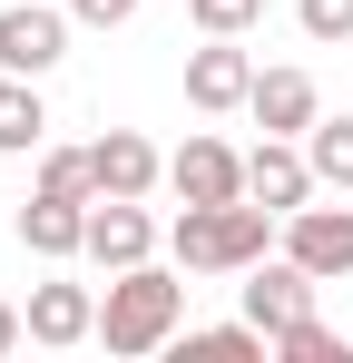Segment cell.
Listing matches in <instances>:
<instances>
[{
    "mask_svg": "<svg viewBox=\"0 0 353 363\" xmlns=\"http://www.w3.org/2000/svg\"><path fill=\"white\" fill-rule=\"evenodd\" d=\"M176 334H186V265H118L99 295V344L138 363V354H167Z\"/></svg>",
    "mask_w": 353,
    "mask_h": 363,
    "instance_id": "1",
    "label": "cell"
},
{
    "mask_svg": "<svg viewBox=\"0 0 353 363\" xmlns=\"http://www.w3.org/2000/svg\"><path fill=\"white\" fill-rule=\"evenodd\" d=\"M275 236H285V216L265 196H226V206H176L167 255L186 275H245L255 255H275Z\"/></svg>",
    "mask_w": 353,
    "mask_h": 363,
    "instance_id": "2",
    "label": "cell"
},
{
    "mask_svg": "<svg viewBox=\"0 0 353 363\" xmlns=\"http://www.w3.org/2000/svg\"><path fill=\"white\" fill-rule=\"evenodd\" d=\"M69 30H79V20L50 10V0H10V10H0V69H10V79H50V69L69 60Z\"/></svg>",
    "mask_w": 353,
    "mask_h": 363,
    "instance_id": "3",
    "label": "cell"
},
{
    "mask_svg": "<svg viewBox=\"0 0 353 363\" xmlns=\"http://www.w3.org/2000/svg\"><path fill=\"white\" fill-rule=\"evenodd\" d=\"M255 99V60H245V40H206V50H186V108L196 118H235Z\"/></svg>",
    "mask_w": 353,
    "mask_h": 363,
    "instance_id": "4",
    "label": "cell"
},
{
    "mask_svg": "<svg viewBox=\"0 0 353 363\" xmlns=\"http://www.w3.org/2000/svg\"><path fill=\"white\" fill-rule=\"evenodd\" d=\"M304 265V275H324V285H344L353 275V206H294L285 216V236H275Z\"/></svg>",
    "mask_w": 353,
    "mask_h": 363,
    "instance_id": "5",
    "label": "cell"
},
{
    "mask_svg": "<svg viewBox=\"0 0 353 363\" xmlns=\"http://www.w3.org/2000/svg\"><path fill=\"white\" fill-rule=\"evenodd\" d=\"M314 295H324V275H304V265H294L285 245H275V255H255V265H245V314H255V324H265V334H285L294 314H314Z\"/></svg>",
    "mask_w": 353,
    "mask_h": 363,
    "instance_id": "6",
    "label": "cell"
},
{
    "mask_svg": "<svg viewBox=\"0 0 353 363\" xmlns=\"http://www.w3.org/2000/svg\"><path fill=\"white\" fill-rule=\"evenodd\" d=\"M167 186H176V206H226V196H245V157H235L226 138L196 128V138L167 157Z\"/></svg>",
    "mask_w": 353,
    "mask_h": 363,
    "instance_id": "7",
    "label": "cell"
},
{
    "mask_svg": "<svg viewBox=\"0 0 353 363\" xmlns=\"http://www.w3.org/2000/svg\"><path fill=\"white\" fill-rule=\"evenodd\" d=\"M245 196H265L275 216H294V206H314V196H324V177H314L304 138H265V147H245Z\"/></svg>",
    "mask_w": 353,
    "mask_h": 363,
    "instance_id": "8",
    "label": "cell"
},
{
    "mask_svg": "<svg viewBox=\"0 0 353 363\" xmlns=\"http://www.w3.org/2000/svg\"><path fill=\"white\" fill-rule=\"evenodd\" d=\"M157 255V216H147V196H99L89 206V265H147Z\"/></svg>",
    "mask_w": 353,
    "mask_h": 363,
    "instance_id": "9",
    "label": "cell"
},
{
    "mask_svg": "<svg viewBox=\"0 0 353 363\" xmlns=\"http://www.w3.org/2000/svg\"><path fill=\"white\" fill-rule=\"evenodd\" d=\"M245 118L265 128V138H304V128L324 118V89H314V69H255V99H245Z\"/></svg>",
    "mask_w": 353,
    "mask_h": 363,
    "instance_id": "10",
    "label": "cell"
},
{
    "mask_svg": "<svg viewBox=\"0 0 353 363\" xmlns=\"http://www.w3.org/2000/svg\"><path fill=\"white\" fill-rule=\"evenodd\" d=\"M89 206H99V196H50V186H40V196L20 206V245H30V255H50V265L89 255Z\"/></svg>",
    "mask_w": 353,
    "mask_h": 363,
    "instance_id": "11",
    "label": "cell"
},
{
    "mask_svg": "<svg viewBox=\"0 0 353 363\" xmlns=\"http://www.w3.org/2000/svg\"><path fill=\"white\" fill-rule=\"evenodd\" d=\"M89 167H99V196H147V186H167V157H157L138 128L89 138Z\"/></svg>",
    "mask_w": 353,
    "mask_h": 363,
    "instance_id": "12",
    "label": "cell"
},
{
    "mask_svg": "<svg viewBox=\"0 0 353 363\" xmlns=\"http://www.w3.org/2000/svg\"><path fill=\"white\" fill-rule=\"evenodd\" d=\"M30 344H50V354L99 344V295L89 285H30Z\"/></svg>",
    "mask_w": 353,
    "mask_h": 363,
    "instance_id": "13",
    "label": "cell"
},
{
    "mask_svg": "<svg viewBox=\"0 0 353 363\" xmlns=\"http://www.w3.org/2000/svg\"><path fill=\"white\" fill-rule=\"evenodd\" d=\"M40 147H50L40 79H10V69H0V157H40Z\"/></svg>",
    "mask_w": 353,
    "mask_h": 363,
    "instance_id": "14",
    "label": "cell"
},
{
    "mask_svg": "<svg viewBox=\"0 0 353 363\" xmlns=\"http://www.w3.org/2000/svg\"><path fill=\"white\" fill-rule=\"evenodd\" d=\"M304 157H314V177L334 196H353V118H314L304 128Z\"/></svg>",
    "mask_w": 353,
    "mask_h": 363,
    "instance_id": "15",
    "label": "cell"
},
{
    "mask_svg": "<svg viewBox=\"0 0 353 363\" xmlns=\"http://www.w3.org/2000/svg\"><path fill=\"white\" fill-rule=\"evenodd\" d=\"M275 354H285V363H353V344L324 324V314H294L285 334H275Z\"/></svg>",
    "mask_w": 353,
    "mask_h": 363,
    "instance_id": "16",
    "label": "cell"
},
{
    "mask_svg": "<svg viewBox=\"0 0 353 363\" xmlns=\"http://www.w3.org/2000/svg\"><path fill=\"white\" fill-rule=\"evenodd\" d=\"M40 186H50V196H99L89 147H40Z\"/></svg>",
    "mask_w": 353,
    "mask_h": 363,
    "instance_id": "17",
    "label": "cell"
},
{
    "mask_svg": "<svg viewBox=\"0 0 353 363\" xmlns=\"http://www.w3.org/2000/svg\"><path fill=\"white\" fill-rule=\"evenodd\" d=\"M186 20H196L206 40H245V30L265 20V0H186Z\"/></svg>",
    "mask_w": 353,
    "mask_h": 363,
    "instance_id": "18",
    "label": "cell"
},
{
    "mask_svg": "<svg viewBox=\"0 0 353 363\" xmlns=\"http://www.w3.org/2000/svg\"><path fill=\"white\" fill-rule=\"evenodd\" d=\"M294 20H304V40H353V0H294Z\"/></svg>",
    "mask_w": 353,
    "mask_h": 363,
    "instance_id": "19",
    "label": "cell"
},
{
    "mask_svg": "<svg viewBox=\"0 0 353 363\" xmlns=\"http://www.w3.org/2000/svg\"><path fill=\"white\" fill-rule=\"evenodd\" d=\"M69 20H79V30H128L138 0H69Z\"/></svg>",
    "mask_w": 353,
    "mask_h": 363,
    "instance_id": "20",
    "label": "cell"
},
{
    "mask_svg": "<svg viewBox=\"0 0 353 363\" xmlns=\"http://www.w3.org/2000/svg\"><path fill=\"white\" fill-rule=\"evenodd\" d=\"M30 344V304H0V354H20Z\"/></svg>",
    "mask_w": 353,
    "mask_h": 363,
    "instance_id": "21",
    "label": "cell"
}]
</instances>
